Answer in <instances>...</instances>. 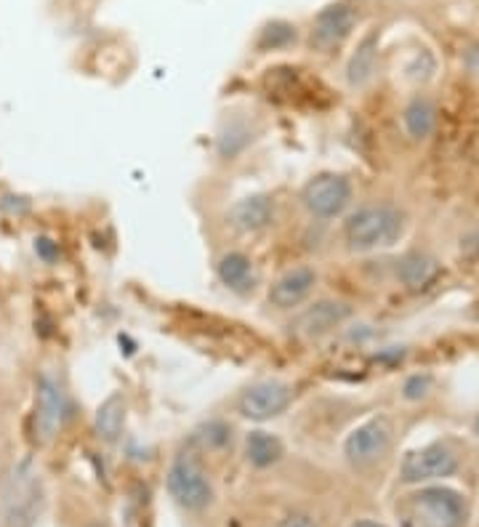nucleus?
Segmentation results:
<instances>
[{"label": "nucleus", "instance_id": "obj_1", "mask_svg": "<svg viewBox=\"0 0 479 527\" xmlns=\"http://www.w3.org/2000/svg\"><path fill=\"white\" fill-rule=\"evenodd\" d=\"M402 213L392 205H365L354 211L344 224V240L349 251H376L381 245H392L402 235Z\"/></svg>", "mask_w": 479, "mask_h": 527}, {"label": "nucleus", "instance_id": "obj_2", "mask_svg": "<svg viewBox=\"0 0 479 527\" xmlns=\"http://www.w3.org/2000/svg\"><path fill=\"white\" fill-rule=\"evenodd\" d=\"M405 517L410 527H464L466 504L456 490L424 488L410 496Z\"/></svg>", "mask_w": 479, "mask_h": 527}, {"label": "nucleus", "instance_id": "obj_3", "mask_svg": "<svg viewBox=\"0 0 479 527\" xmlns=\"http://www.w3.org/2000/svg\"><path fill=\"white\" fill-rule=\"evenodd\" d=\"M168 493L181 509L200 512L213 501V485L195 453H179L168 469Z\"/></svg>", "mask_w": 479, "mask_h": 527}, {"label": "nucleus", "instance_id": "obj_4", "mask_svg": "<svg viewBox=\"0 0 479 527\" xmlns=\"http://www.w3.org/2000/svg\"><path fill=\"white\" fill-rule=\"evenodd\" d=\"M352 203V181L341 174H317L301 189V205L315 219H336Z\"/></svg>", "mask_w": 479, "mask_h": 527}, {"label": "nucleus", "instance_id": "obj_5", "mask_svg": "<svg viewBox=\"0 0 479 527\" xmlns=\"http://www.w3.org/2000/svg\"><path fill=\"white\" fill-rule=\"evenodd\" d=\"M293 402V386L277 378H267V381H256L237 397V413L245 421H272V418L283 416L285 410L291 408Z\"/></svg>", "mask_w": 479, "mask_h": 527}, {"label": "nucleus", "instance_id": "obj_6", "mask_svg": "<svg viewBox=\"0 0 479 527\" xmlns=\"http://www.w3.org/2000/svg\"><path fill=\"white\" fill-rule=\"evenodd\" d=\"M64 392L59 381L51 373H43L35 384V416H32V432L40 445H51L59 437L64 426Z\"/></svg>", "mask_w": 479, "mask_h": 527}, {"label": "nucleus", "instance_id": "obj_7", "mask_svg": "<svg viewBox=\"0 0 479 527\" xmlns=\"http://www.w3.org/2000/svg\"><path fill=\"white\" fill-rule=\"evenodd\" d=\"M392 421L384 416L370 418L365 424L354 429L344 442L346 461L357 469L373 466L386 456V450L392 445Z\"/></svg>", "mask_w": 479, "mask_h": 527}, {"label": "nucleus", "instance_id": "obj_8", "mask_svg": "<svg viewBox=\"0 0 479 527\" xmlns=\"http://www.w3.org/2000/svg\"><path fill=\"white\" fill-rule=\"evenodd\" d=\"M456 469H458L456 453H453L448 445L434 442V445H426V448L410 450L408 456L402 458L400 474L405 482L418 485V482L450 477V474H456Z\"/></svg>", "mask_w": 479, "mask_h": 527}, {"label": "nucleus", "instance_id": "obj_9", "mask_svg": "<svg viewBox=\"0 0 479 527\" xmlns=\"http://www.w3.org/2000/svg\"><path fill=\"white\" fill-rule=\"evenodd\" d=\"M352 317V307L346 301L338 299H322L309 304L307 309H301L299 315L291 320V331L293 336H299L304 341H315L328 336L336 328L346 323Z\"/></svg>", "mask_w": 479, "mask_h": 527}, {"label": "nucleus", "instance_id": "obj_10", "mask_svg": "<svg viewBox=\"0 0 479 527\" xmlns=\"http://www.w3.org/2000/svg\"><path fill=\"white\" fill-rule=\"evenodd\" d=\"M354 24H357V11L349 3H333V6L322 8L320 14L315 16L309 43L322 54H328V51L338 48L352 35Z\"/></svg>", "mask_w": 479, "mask_h": 527}, {"label": "nucleus", "instance_id": "obj_11", "mask_svg": "<svg viewBox=\"0 0 479 527\" xmlns=\"http://www.w3.org/2000/svg\"><path fill=\"white\" fill-rule=\"evenodd\" d=\"M317 285V272L312 267H293L285 275H280L272 283L267 293V301L280 312H291L301 307L312 296Z\"/></svg>", "mask_w": 479, "mask_h": 527}, {"label": "nucleus", "instance_id": "obj_12", "mask_svg": "<svg viewBox=\"0 0 479 527\" xmlns=\"http://www.w3.org/2000/svg\"><path fill=\"white\" fill-rule=\"evenodd\" d=\"M229 219L243 232H261L275 221V200L269 195H248L237 200L229 211Z\"/></svg>", "mask_w": 479, "mask_h": 527}, {"label": "nucleus", "instance_id": "obj_13", "mask_svg": "<svg viewBox=\"0 0 479 527\" xmlns=\"http://www.w3.org/2000/svg\"><path fill=\"white\" fill-rule=\"evenodd\" d=\"M216 275H219L221 285H227L229 291L235 293H248L256 285V267H253L251 256L240 251L224 253L216 264Z\"/></svg>", "mask_w": 479, "mask_h": 527}, {"label": "nucleus", "instance_id": "obj_14", "mask_svg": "<svg viewBox=\"0 0 479 527\" xmlns=\"http://www.w3.org/2000/svg\"><path fill=\"white\" fill-rule=\"evenodd\" d=\"M126 426V397L120 392H112L107 400L96 408L94 429L104 442H118Z\"/></svg>", "mask_w": 479, "mask_h": 527}, {"label": "nucleus", "instance_id": "obj_15", "mask_svg": "<svg viewBox=\"0 0 479 527\" xmlns=\"http://www.w3.org/2000/svg\"><path fill=\"white\" fill-rule=\"evenodd\" d=\"M283 456H285L283 442H280V437H275V434L251 432L245 437V458H248V464L256 466V469L275 466Z\"/></svg>", "mask_w": 479, "mask_h": 527}, {"label": "nucleus", "instance_id": "obj_16", "mask_svg": "<svg viewBox=\"0 0 479 527\" xmlns=\"http://www.w3.org/2000/svg\"><path fill=\"white\" fill-rule=\"evenodd\" d=\"M402 123H405V131L413 139H429L437 128V107H434L432 99L416 96L402 112Z\"/></svg>", "mask_w": 479, "mask_h": 527}, {"label": "nucleus", "instance_id": "obj_17", "mask_svg": "<svg viewBox=\"0 0 479 527\" xmlns=\"http://www.w3.org/2000/svg\"><path fill=\"white\" fill-rule=\"evenodd\" d=\"M376 51H378V35L370 32L368 38L362 40L354 56L349 59V67H346V80L352 88H362L373 78V70H376Z\"/></svg>", "mask_w": 479, "mask_h": 527}, {"label": "nucleus", "instance_id": "obj_18", "mask_svg": "<svg viewBox=\"0 0 479 527\" xmlns=\"http://www.w3.org/2000/svg\"><path fill=\"white\" fill-rule=\"evenodd\" d=\"M40 512V490L35 482H27L24 488L16 490V498H11L8 506L6 525L8 527H30Z\"/></svg>", "mask_w": 479, "mask_h": 527}, {"label": "nucleus", "instance_id": "obj_19", "mask_svg": "<svg viewBox=\"0 0 479 527\" xmlns=\"http://www.w3.org/2000/svg\"><path fill=\"white\" fill-rule=\"evenodd\" d=\"M437 272H440V269H437V261L424 256V253H410V256H405V261H402L400 267L402 283L408 285L410 291L426 288V285L437 277Z\"/></svg>", "mask_w": 479, "mask_h": 527}, {"label": "nucleus", "instance_id": "obj_20", "mask_svg": "<svg viewBox=\"0 0 479 527\" xmlns=\"http://www.w3.org/2000/svg\"><path fill=\"white\" fill-rule=\"evenodd\" d=\"M429 384H432V381H429V378H421V376H416V378H410L408 384H405V397H408V400H418V397H424L426 394V389H429Z\"/></svg>", "mask_w": 479, "mask_h": 527}, {"label": "nucleus", "instance_id": "obj_21", "mask_svg": "<svg viewBox=\"0 0 479 527\" xmlns=\"http://www.w3.org/2000/svg\"><path fill=\"white\" fill-rule=\"evenodd\" d=\"M277 527H317V525L312 517H307V514H291V517H285Z\"/></svg>", "mask_w": 479, "mask_h": 527}, {"label": "nucleus", "instance_id": "obj_22", "mask_svg": "<svg viewBox=\"0 0 479 527\" xmlns=\"http://www.w3.org/2000/svg\"><path fill=\"white\" fill-rule=\"evenodd\" d=\"M354 527H384V525H378V522H357Z\"/></svg>", "mask_w": 479, "mask_h": 527}, {"label": "nucleus", "instance_id": "obj_23", "mask_svg": "<svg viewBox=\"0 0 479 527\" xmlns=\"http://www.w3.org/2000/svg\"><path fill=\"white\" fill-rule=\"evenodd\" d=\"M474 434H477V440H479V416L474 418Z\"/></svg>", "mask_w": 479, "mask_h": 527}, {"label": "nucleus", "instance_id": "obj_24", "mask_svg": "<svg viewBox=\"0 0 479 527\" xmlns=\"http://www.w3.org/2000/svg\"><path fill=\"white\" fill-rule=\"evenodd\" d=\"M88 527H104V525H99V522H94V525H88Z\"/></svg>", "mask_w": 479, "mask_h": 527}]
</instances>
